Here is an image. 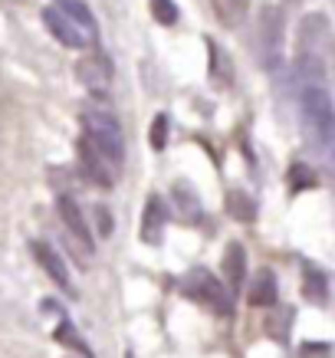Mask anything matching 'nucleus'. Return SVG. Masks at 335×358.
I'll use <instances>...</instances> for the list:
<instances>
[{"instance_id": "f257e3e1", "label": "nucleus", "mask_w": 335, "mask_h": 358, "mask_svg": "<svg viewBox=\"0 0 335 358\" xmlns=\"http://www.w3.org/2000/svg\"><path fill=\"white\" fill-rule=\"evenodd\" d=\"M299 112H303V129L313 145L332 148L335 145V102L319 76H303L299 86Z\"/></svg>"}, {"instance_id": "f03ea898", "label": "nucleus", "mask_w": 335, "mask_h": 358, "mask_svg": "<svg viewBox=\"0 0 335 358\" xmlns=\"http://www.w3.org/2000/svg\"><path fill=\"white\" fill-rule=\"evenodd\" d=\"M83 135H86L96 148L106 152V158L115 168H122L125 162V135H122L115 115L106 109H96V106H86L83 109Z\"/></svg>"}, {"instance_id": "7ed1b4c3", "label": "nucleus", "mask_w": 335, "mask_h": 358, "mask_svg": "<svg viewBox=\"0 0 335 358\" xmlns=\"http://www.w3.org/2000/svg\"><path fill=\"white\" fill-rule=\"evenodd\" d=\"M181 289L194 303H201L204 309H211L214 315H224V319H230L234 315V293L227 289V282H220L214 276V273L207 270H191L187 276H184Z\"/></svg>"}, {"instance_id": "20e7f679", "label": "nucleus", "mask_w": 335, "mask_h": 358, "mask_svg": "<svg viewBox=\"0 0 335 358\" xmlns=\"http://www.w3.org/2000/svg\"><path fill=\"white\" fill-rule=\"evenodd\" d=\"M76 155H79V168H83V174H86L92 185L112 187V181H115V171H119V168L108 162L102 148H96V145L83 135V138L76 141Z\"/></svg>"}, {"instance_id": "39448f33", "label": "nucleus", "mask_w": 335, "mask_h": 358, "mask_svg": "<svg viewBox=\"0 0 335 358\" xmlns=\"http://www.w3.org/2000/svg\"><path fill=\"white\" fill-rule=\"evenodd\" d=\"M43 23H46V30L53 33V36H56V40H59L63 46H69V50H86V46H96V43H92V40L86 36V33L79 30L76 23L69 20V17H63V13L56 10L53 3H50V7L43 10Z\"/></svg>"}, {"instance_id": "423d86ee", "label": "nucleus", "mask_w": 335, "mask_h": 358, "mask_svg": "<svg viewBox=\"0 0 335 358\" xmlns=\"http://www.w3.org/2000/svg\"><path fill=\"white\" fill-rule=\"evenodd\" d=\"M76 76L79 83L92 92H106L108 83H112V59L106 53H89L76 63Z\"/></svg>"}, {"instance_id": "0eeeda50", "label": "nucleus", "mask_w": 335, "mask_h": 358, "mask_svg": "<svg viewBox=\"0 0 335 358\" xmlns=\"http://www.w3.org/2000/svg\"><path fill=\"white\" fill-rule=\"evenodd\" d=\"M56 210H59V220L66 224V230L79 240V247L86 250V253H92V234H89V224L83 217V207H79L76 197L59 194L56 197Z\"/></svg>"}, {"instance_id": "6e6552de", "label": "nucleus", "mask_w": 335, "mask_h": 358, "mask_svg": "<svg viewBox=\"0 0 335 358\" xmlns=\"http://www.w3.org/2000/svg\"><path fill=\"white\" fill-rule=\"evenodd\" d=\"M259 46H263V59L266 66H280L283 59V17L280 10H266L259 20Z\"/></svg>"}, {"instance_id": "1a4fd4ad", "label": "nucleus", "mask_w": 335, "mask_h": 358, "mask_svg": "<svg viewBox=\"0 0 335 358\" xmlns=\"http://www.w3.org/2000/svg\"><path fill=\"white\" fill-rule=\"evenodd\" d=\"M33 260L43 266V273L50 276V280L59 286V289H66V293H73V280H69V270H66V263L63 257L56 253L50 243H43V240H36L33 243Z\"/></svg>"}, {"instance_id": "9d476101", "label": "nucleus", "mask_w": 335, "mask_h": 358, "mask_svg": "<svg viewBox=\"0 0 335 358\" xmlns=\"http://www.w3.org/2000/svg\"><path fill=\"white\" fill-rule=\"evenodd\" d=\"M164 224H168L164 201L158 194H152L145 201V214H141V240H145L148 247H158L164 237Z\"/></svg>"}, {"instance_id": "9b49d317", "label": "nucleus", "mask_w": 335, "mask_h": 358, "mask_svg": "<svg viewBox=\"0 0 335 358\" xmlns=\"http://www.w3.org/2000/svg\"><path fill=\"white\" fill-rule=\"evenodd\" d=\"M220 270H224V282H227L230 293L243 286V280H247V250H243V243H227Z\"/></svg>"}, {"instance_id": "f8f14e48", "label": "nucleus", "mask_w": 335, "mask_h": 358, "mask_svg": "<svg viewBox=\"0 0 335 358\" xmlns=\"http://www.w3.org/2000/svg\"><path fill=\"white\" fill-rule=\"evenodd\" d=\"M53 7L63 13V17H69V20L76 23L79 30L86 33L89 40H92V43H99V23H96L92 10H89L83 0H53Z\"/></svg>"}, {"instance_id": "ddd939ff", "label": "nucleus", "mask_w": 335, "mask_h": 358, "mask_svg": "<svg viewBox=\"0 0 335 358\" xmlns=\"http://www.w3.org/2000/svg\"><path fill=\"white\" fill-rule=\"evenodd\" d=\"M211 10H214L217 23L220 27H240L247 20V10H250V0H211Z\"/></svg>"}, {"instance_id": "4468645a", "label": "nucleus", "mask_w": 335, "mask_h": 358, "mask_svg": "<svg viewBox=\"0 0 335 358\" xmlns=\"http://www.w3.org/2000/svg\"><path fill=\"white\" fill-rule=\"evenodd\" d=\"M247 299H250V306H273L276 299H280V289H276V276H273L270 270L257 273V280L250 282V289H247Z\"/></svg>"}, {"instance_id": "2eb2a0df", "label": "nucleus", "mask_w": 335, "mask_h": 358, "mask_svg": "<svg viewBox=\"0 0 335 358\" xmlns=\"http://www.w3.org/2000/svg\"><path fill=\"white\" fill-rule=\"evenodd\" d=\"M227 214L230 217H237L240 224H250V220H257V204H253V197L247 191H230L227 194Z\"/></svg>"}, {"instance_id": "dca6fc26", "label": "nucleus", "mask_w": 335, "mask_h": 358, "mask_svg": "<svg viewBox=\"0 0 335 358\" xmlns=\"http://www.w3.org/2000/svg\"><path fill=\"white\" fill-rule=\"evenodd\" d=\"M303 296L309 299V303H325L329 282H325L322 270H315V266H306L303 270Z\"/></svg>"}, {"instance_id": "f3484780", "label": "nucleus", "mask_w": 335, "mask_h": 358, "mask_svg": "<svg viewBox=\"0 0 335 358\" xmlns=\"http://www.w3.org/2000/svg\"><path fill=\"white\" fill-rule=\"evenodd\" d=\"M174 201H178V207H181L184 217H191V220L201 217V204H197L194 191H191L187 185H178V187H174Z\"/></svg>"}, {"instance_id": "a211bd4d", "label": "nucleus", "mask_w": 335, "mask_h": 358, "mask_svg": "<svg viewBox=\"0 0 335 358\" xmlns=\"http://www.w3.org/2000/svg\"><path fill=\"white\" fill-rule=\"evenodd\" d=\"M152 17L164 27H171L178 20V7H174V0H152Z\"/></svg>"}, {"instance_id": "6ab92c4d", "label": "nucleus", "mask_w": 335, "mask_h": 358, "mask_svg": "<svg viewBox=\"0 0 335 358\" xmlns=\"http://www.w3.org/2000/svg\"><path fill=\"white\" fill-rule=\"evenodd\" d=\"M164 145H168V115H158L152 125V148L155 152H162Z\"/></svg>"}, {"instance_id": "aec40b11", "label": "nucleus", "mask_w": 335, "mask_h": 358, "mask_svg": "<svg viewBox=\"0 0 335 358\" xmlns=\"http://www.w3.org/2000/svg\"><path fill=\"white\" fill-rule=\"evenodd\" d=\"M299 358H332V345H325V342H306Z\"/></svg>"}, {"instance_id": "412c9836", "label": "nucleus", "mask_w": 335, "mask_h": 358, "mask_svg": "<svg viewBox=\"0 0 335 358\" xmlns=\"http://www.w3.org/2000/svg\"><path fill=\"white\" fill-rule=\"evenodd\" d=\"M315 185V178L306 171V164H292V191H299V187H309Z\"/></svg>"}, {"instance_id": "4be33fe9", "label": "nucleus", "mask_w": 335, "mask_h": 358, "mask_svg": "<svg viewBox=\"0 0 335 358\" xmlns=\"http://www.w3.org/2000/svg\"><path fill=\"white\" fill-rule=\"evenodd\" d=\"M96 217H99V234L108 237V234H112V214H108L106 207H96Z\"/></svg>"}]
</instances>
